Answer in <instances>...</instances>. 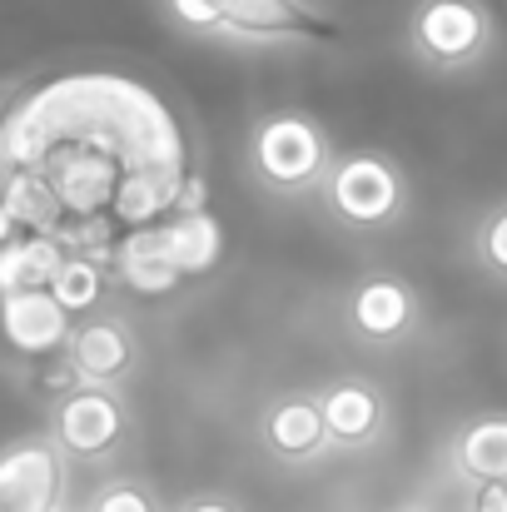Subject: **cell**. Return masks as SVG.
I'll return each mask as SVG.
<instances>
[{"instance_id": "obj_1", "label": "cell", "mask_w": 507, "mask_h": 512, "mask_svg": "<svg viewBox=\"0 0 507 512\" xmlns=\"http://www.w3.org/2000/svg\"><path fill=\"white\" fill-rule=\"evenodd\" d=\"M40 174L65 224L115 219L125 234L204 209L184 125L130 75H60L0 115V179Z\"/></svg>"}, {"instance_id": "obj_2", "label": "cell", "mask_w": 507, "mask_h": 512, "mask_svg": "<svg viewBox=\"0 0 507 512\" xmlns=\"http://www.w3.org/2000/svg\"><path fill=\"white\" fill-rule=\"evenodd\" d=\"M329 165H334V145H329V135L314 115L274 110V115L254 120L249 170L269 194H284V199L314 194L329 179Z\"/></svg>"}, {"instance_id": "obj_3", "label": "cell", "mask_w": 507, "mask_h": 512, "mask_svg": "<svg viewBox=\"0 0 507 512\" xmlns=\"http://www.w3.org/2000/svg\"><path fill=\"white\" fill-rule=\"evenodd\" d=\"M319 199L343 229L378 234V229H393L408 214V179L388 155L353 150V155H338L329 165V179L319 184Z\"/></svg>"}, {"instance_id": "obj_4", "label": "cell", "mask_w": 507, "mask_h": 512, "mask_svg": "<svg viewBox=\"0 0 507 512\" xmlns=\"http://www.w3.org/2000/svg\"><path fill=\"white\" fill-rule=\"evenodd\" d=\"M493 40L498 25L483 0H418L408 15V50L438 75L483 65Z\"/></svg>"}, {"instance_id": "obj_5", "label": "cell", "mask_w": 507, "mask_h": 512, "mask_svg": "<svg viewBox=\"0 0 507 512\" xmlns=\"http://www.w3.org/2000/svg\"><path fill=\"white\" fill-rule=\"evenodd\" d=\"M214 40L229 45H309L334 50L343 45V25L314 0H229L224 25Z\"/></svg>"}, {"instance_id": "obj_6", "label": "cell", "mask_w": 507, "mask_h": 512, "mask_svg": "<svg viewBox=\"0 0 507 512\" xmlns=\"http://www.w3.org/2000/svg\"><path fill=\"white\" fill-rule=\"evenodd\" d=\"M125 428H130V418H125V403H120V393L115 388H75V393H65L60 403H55V428H50V438H55V448L65 453V458H80V463H100V458H110L120 443H125Z\"/></svg>"}, {"instance_id": "obj_7", "label": "cell", "mask_w": 507, "mask_h": 512, "mask_svg": "<svg viewBox=\"0 0 507 512\" xmlns=\"http://www.w3.org/2000/svg\"><path fill=\"white\" fill-rule=\"evenodd\" d=\"M65 508V453L55 438H20L0 453V512Z\"/></svg>"}, {"instance_id": "obj_8", "label": "cell", "mask_w": 507, "mask_h": 512, "mask_svg": "<svg viewBox=\"0 0 507 512\" xmlns=\"http://www.w3.org/2000/svg\"><path fill=\"white\" fill-rule=\"evenodd\" d=\"M348 329L363 343H403L418 329V294L398 274H363L348 294Z\"/></svg>"}, {"instance_id": "obj_9", "label": "cell", "mask_w": 507, "mask_h": 512, "mask_svg": "<svg viewBox=\"0 0 507 512\" xmlns=\"http://www.w3.org/2000/svg\"><path fill=\"white\" fill-rule=\"evenodd\" d=\"M125 244H135V249H145V254H160L184 279H194V274H209V269L219 264V254H224V229H219V219H214L209 209H189V214H169L165 224H155V229L125 234Z\"/></svg>"}, {"instance_id": "obj_10", "label": "cell", "mask_w": 507, "mask_h": 512, "mask_svg": "<svg viewBox=\"0 0 507 512\" xmlns=\"http://www.w3.org/2000/svg\"><path fill=\"white\" fill-rule=\"evenodd\" d=\"M70 314L55 304L50 289H30V294H5L0 299V339L10 353L40 363V358H55L70 348Z\"/></svg>"}, {"instance_id": "obj_11", "label": "cell", "mask_w": 507, "mask_h": 512, "mask_svg": "<svg viewBox=\"0 0 507 512\" xmlns=\"http://www.w3.org/2000/svg\"><path fill=\"white\" fill-rule=\"evenodd\" d=\"M65 358L85 388H120L135 373L140 348H135V334L125 329V319H90V324H75Z\"/></svg>"}, {"instance_id": "obj_12", "label": "cell", "mask_w": 507, "mask_h": 512, "mask_svg": "<svg viewBox=\"0 0 507 512\" xmlns=\"http://www.w3.org/2000/svg\"><path fill=\"white\" fill-rule=\"evenodd\" d=\"M264 448L279 458V463H319L334 443H329V428H324V408H319V393H289L279 403H269L264 413Z\"/></svg>"}, {"instance_id": "obj_13", "label": "cell", "mask_w": 507, "mask_h": 512, "mask_svg": "<svg viewBox=\"0 0 507 512\" xmlns=\"http://www.w3.org/2000/svg\"><path fill=\"white\" fill-rule=\"evenodd\" d=\"M319 408H324V428H329V443L334 448H368L383 438L388 428V408H383V393L363 378H338L319 393Z\"/></svg>"}, {"instance_id": "obj_14", "label": "cell", "mask_w": 507, "mask_h": 512, "mask_svg": "<svg viewBox=\"0 0 507 512\" xmlns=\"http://www.w3.org/2000/svg\"><path fill=\"white\" fill-rule=\"evenodd\" d=\"M448 463L468 483H507V413H488V418L468 423L453 438Z\"/></svg>"}, {"instance_id": "obj_15", "label": "cell", "mask_w": 507, "mask_h": 512, "mask_svg": "<svg viewBox=\"0 0 507 512\" xmlns=\"http://www.w3.org/2000/svg\"><path fill=\"white\" fill-rule=\"evenodd\" d=\"M60 264H65V244L55 234H15L0 249V299L5 294L50 289V279H55Z\"/></svg>"}, {"instance_id": "obj_16", "label": "cell", "mask_w": 507, "mask_h": 512, "mask_svg": "<svg viewBox=\"0 0 507 512\" xmlns=\"http://www.w3.org/2000/svg\"><path fill=\"white\" fill-rule=\"evenodd\" d=\"M0 204L10 209V219L25 234H60L65 229V209H60L55 189L40 174H10V179H0Z\"/></svg>"}, {"instance_id": "obj_17", "label": "cell", "mask_w": 507, "mask_h": 512, "mask_svg": "<svg viewBox=\"0 0 507 512\" xmlns=\"http://www.w3.org/2000/svg\"><path fill=\"white\" fill-rule=\"evenodd\" d=\"M50 294H55V304H60L70 319L95 314L100 299H105V264L80 259V254H65V264H60L55 279H50Z\"/></svg>"}, {"instance_id": "obj_18", "label": "cell", "mask_w": 507, "mask_h": 512, "mask_svg": "<svg viewBox=\"0 0 507 512\" xmlns=\"http://www.w3.org/2000/svg\"><path fill=\"white\" fill-rule=\"evenodd\" d=\"M115 274H120L125 289H135V294H145V299H165V294H174V289L184 284V274H179L169 259L145 254V249H135V244H120Z\"/></svg>"}, {"instance_id": "obj_19", "label": "cell", "mask_w": 507, "mask_h": 512, "mask_svg": "<svg viewBox=\"0 0 507 512\" xmlns=\"http://www.w3.org/2000/svg\"><path fill=\"white\" fill-rule=\"evenodd\" d=\"M473 254H478V264H483L493 279H503L507 284V204H493V209L478 219Z\"/></svg>"}, {"instance_id": "obj_20", "label": "cell", "mask_w": 507, "mask_h": 512, "mask_svg": "<svg viewBox=\"0 0 507 512\" xmlns=\"http://www.w3.org/2000/svg\"><path fill=\"white\" fill-rule=\"evenodd\" d=\"M85 512H160V498H155L145 483L120 478V483L95 488V498H90V508H85Z\"/></svg>"}, {"instance_id": "obj_21", "label": "cell", "mask_w": 507, "mask_h": 512, "mask_svg": "<svg viewBox=\"0 0 507 512\" xmlns=\"http://www.w3.org/2000/svg\"><path fill=\"white\" fill-rule=\"evenodd\" d=\"M30 383H35V393H45L50 403H60L65 393H75V388H80V373L70 368V358H65V353H55V358L30 363Z\"/></svg>"}, {"instance_id": "obj_22", "label": "cell", "mask_w": 507, "mask_h": 512, "mask_svg": "<svg viewBox=\"0 0 507 512\" xmlns=\"http://www.w3.org/2000/svg\"><path fill=\"white\" fill-rule=\"evenodd\" d=\"M169 15L184 25V30H194V35H219V25H224V10H229V0H165Z\"/></svg>"}, {"instance_id": "obj_23", "label": "cell", "mask_w": 507, "mask_h": 512, "mask_svg": "<svg viewBox=\"0 0 507 512\" xmlns=\"http://www.w3.org/2000/svg\"><path fill=\"white\" fill-rule=\"evenodd\" d=\"M468 512H507V483H473Z\"/></svg>"}, {"instance_id": "obj_24", "label": "cell", "mask_w": 507, "mask_h": 512, "mask_svg": "<svg viewBox=\"0 0 507 512\" xmlns=\"http://www.w3.org/2000/svg\"><path fill=\"white\" fill-rule=\"evenodd\" d=\"M184 512H239L234 503H224V498H199V503H189Z\"/></svg>"}, {"instance_id": "obj_25", "label": "cell", "mask_w": 507, "mask_h": 512, "mask_svg": "<svg viewBox=\"0 0 507 512\" xmlns=\"http://www.w3.org/2000/svg\"><path fill=\"white\" fill-rule=\"evenodd\" d=\"M15 229H20V224H15V219H10V209L0 204V249H5V244L15 239Z\"/></svg>"}, {"instance_id": "obj_26", "label": "cell", "mask_w": 507, "mask_h": 512, "mask_svg": "<svg viewBox=\"0 0 507 512\" xmlns=\"http://www.w3.org/2000/svg\"><path fill=\"white\" fill-rule=\"evenodd\" d=\"M60 512H70V508H60Z\"/></svg>"}, {"instance_id": "obj_27", "label": "cell", "mask_w": 507, "mask_h": 512, "mask_svg": "<svg viewBox=\"0 0 507 512\" xmlns=\"http://www.w3.org/2000/svg\"><path fill=\"white\" fill-rule=\"evenodd\" d=\"M403 512H413V508H403Z\"/></svg>"}]
</instances>
